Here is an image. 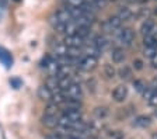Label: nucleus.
<instances>
[{"label":"nucleus","mask_w":157,"mask_h":139,"mask_svg":"<svg viewBox=\"0 0 157 139\" xmlns=\"http://www.w3.org/2000/svg\"><path fill=\"white\" fill-rule=\"evenodd\" d=\"M97 65H98V58L87 56V55H86L84 58H82L80 62H78V68H80L82 70H84V72H90V70L95 69Z\"/></svg>","instance_id":"obj_1"},{"label":"nucleus","mask_w":157,"mask_h":139,"mask_svg":"<svg viewBox=\"0 0 157 139\" xmlns=\"http://www.w3.org/2000/svg\"><path fill=\"white\" fill-rule=\"evenodd\" d=\"M118 40L121 41L125 46H131L135 40V33L132 28H124L118 34Z\"/></svg>","instance_id":"obj_2"},{"label":"nucleus","mask_w":157,"mask_h":139,"mask_svg":"<svg viewBox=\"0 0 157 139\" xmlns=\"http://www.w3.org/2000/svg\"><path fill=\"white\" fill-rule=\"evenodd\" d=\"M63 44H65L67 48H83L86 42L82 37H78L77 34H73V35H66Z\"/></svg>","instance_id":"obj_3"},{"label":"nucleus","mask_w":157,"mask_h":139,"mask_svg":"<svg viewBox=\"0 0 157 139\" xmlns=\"http://www.w3.org/2000/svg\"><path fill=\"white\" fill-rule=\"evenodd\" d=\"M65 96L66 98H73V100H80L83 96V91H82V86L78 84V83H75L73 82L70 84L67 90L65 91Z\"/></svg>","instance_id":"obj_4"},{"label":"nucleus","mask_w":157,"mask_h":139,"mask_svg":"<svg viewBox=\"0 0 157 139\" xmlns=\"http://www.w3.org/2000/svg\"><path fill=\"white\" fill-rule=\"evenodd\" d=\"M128 97V87L125 84H119L112 91V100L115 103H124L125 98Z\"/></svg>","instance_id":"obj_5"},{"label":"nucleus","mask_w":157,"mask_h":139,"mask_svg":"<svg viewBox=\"0 0 157 139\" xmlns=\"http://www.w3.org/2000/svg\"><path fill=\"white\" fill-rule=\"evenodd\" d=\"M121 25H122V20L118 16L109 17V18L107 20V23H104V28H105V30H108V33H109V31L119 30V28H121Z\"/></svg>","instance_id":"obj_6"},{"label":"nucleus","mask_w":157,"mask_h":139,"mask_svg":"<svg viewBox=\"0 0 157 139\" xmlns=\"http://www.w3.org/2000/svg\"><path fill=\"white\" fill-rule=\"evenodd\" d=\"M38 97L42 101H46V103H51L53 98V91L51 89H48V87L44 84V86H41L38 89Z\"/></svg>","instance_id":"obj_7"},{"label":"nucleus","mask_w":157,"mask_h":139,"mask_svg":"<svg viewBox=\"0 0 157 139\" xmlns=\"http://www.w3.org/2000/svg\"><path fill=\"white\" fill-rule=\"evenodd\" d=\"M0 62L3 63L7 69L11 68V65H13V56H11V53L7 49H3V48H0Z\"/></svg>","instance_id":"obj_8"},{"label":"nucleus","mask_w":157,"mask_h":139,"mask_svg":"<svg viewBox=\"0 0 157 139\" xmlns=\"http://www.w3.org/2000/svg\"><path fill=\"white\" fill-rule=\"evenodd\" d=\"M42 124L46 126V128H58L59 126V117L55 115H44L42 117Z\"/></svg>","instance_id":"obj_9"},{"label":"nucleus","mask_w":157,"mask_h":139,"mask_svg":"<svg viewBox=\"0 0 157 139\" xmlns=\"http://www.w3.org/2000/svg\"><path fill=\"white\" fill-rule=\"evenodd\" d=\"M83 53H86L87 56H95L98 58V55L101 53V51L98 49L97 46L94 45V44H84V46H83Z\"/></svg>","instance_id":"obj_10"},{"label":"nucleus","mask_w":157,"mask_h":139,"mask_svg":"<svg viewBox=\"0 0 157 139\" xmlns=\"http://www.w3.org/2000/svg\"><path fill=\"white\" fill-rule=\"evenodd\" d=\"M150 124H151V118L149 115H139L133 121V125L139 126V128H147Z\"/></svg>","instance_id":"obj_11"},{"label":"nucleus","mask_w":157,"mask_h":139,"mask_svg":"<svg viewBox=\"0 0 157 139\" xmlns=\"http://www.w3.org/2000/svg\"><path fill=\"white\" fill-rule=\"evenodd\" d=\"M111 58L114 63H122L125 60V51L122 48H114L111 53Z\"/></svg>","instance_id":"obj_12"},{"label":"nucleus","mask_w":157,"mask_h":139,"mask_svg":"<svg viewBox=\"0 0 157 139\" xmlns=\"http://www.w3.org/2000/svg\"><path fill=\"white\" fill-rule=\"evenodd\" d=\"M153 28H154L153 20H150V18H146V20L143 21V24H142V27H140V31H142V34H143V37H146V35H150V34H153Z\"/></svg>","instance_id":"obj_13"},{"label":"nucleus","mask_w":157,"mask_h":139,"mask_svg":"<svg viewBox=\"0 0 157 139\" xmlns=\"http://www.w3.org/2000/svg\"><path fill=\"white\" fill-rule=\"evenodd\" d=\"M56 16H58V18L60 21H62V23H65V24H69V23H72V21H75L72 18V16H70V13H69L67 11V9H60V10L58 11V13H56Z\"/></svg>","instance_id":"obj_14"},{"label":"nucleus","mask_w":157,"mask_h":139,"mask_svg":"<svg viewBox=\"0 0 157 139\" xmlns=\"http://www.w3.org/2000/svg\"><path fill=\"white\" fill-rule=\"evenodd\" d=\"M45 86L48 87V89H51L53 93H59L60 90H59V79L56 76H49L48 80H46Z\"/></svg>","instance_id":"obj_15"},{"label":"nucleus","mask_w":157,"mask_h":139,"mask_svg":"<svg viewBox=\"0 0 157 139\" xmlns=\"http://www.w3.org/2000/svg\"><path fill=\"white\" fill-rule=\"evenodd\" d=\"M117 16L119 17L122 21H128V20H131V18H132L133 13H132V10L129 9V7L124 6V7H121V9H119V11H118Z\"/></svg>","instance_id":"obj_16"},{"label":"nucleus","mask_w":157,"mask_h":139,"mask_svg":"<svg viewBox=\"0 0 157 139\" xmlns=\"http://www.w3.org/2000/svg\"><path fill=\"white\" fill-rule=\"evenodd\" d=\"M108 114H109V110H108L107 107H104V106L95 107L94 108V117L97 119H105L108 117Z\"/></svg>","instance_id":"obj_17"},{"label":"nucleus","mask_w":157,"mask_h":139,"mask_svg":"<svg viewBox=\"0 0 157 139\" xmlns=\"http://www.w3.org/2000/svg\"><path fill=\"white\" fill-rule=\"evenodd\" d=\"M59 79V90L62 93H65L66 90L70 87V84L73 83V80H72V77L70 76H67V77H58Z\"/></svg>","instance_id":"obj_18"},{"label":"nucleus","mask_w":157,"mask_h":139,"mask_svg":"<svg viewBox=\"0 0 157 139\" xmlns=\"http://www.w3.org/2000/svg\"><path fill=\"white\" fill-rule=\"evenodd\" d=\"M118 75H119V77H121V79L128 80V79H131V76H132V69L129 66H126V65H124V66L119 68Z\"/></svg>","instance_id":"obj_19"},{"label":"nucleus","mask_w":157,"mask_h":139,"mask_svg":"<svg viewBox=\"0 0 157 139\" xmlns=\"http://www.w3.org/2000/svg\"><path fill=\"white\" fill-rule=\"evenodd\" d=\"M58 113H59V106H56V104H53V103H48L44 115H55V117H58Z\"/></svg>","instance_id":"obj_20"},{"label":"nucleus","mask_w":157,"mask_h":139,"mask_svg":"<svg viewBox=\"0 0 157 139\" xmlns=\"http://www.w3.org/2000/svg\"><path fill=\"white\" fill-rule=\"evenodd\" d=\"M143 44H144V46H156L157 48V38L153 34L146 35V37H143Z\"/></svg>","instance_id":"obj_21"},{"label":"nucleus","mask_w":157,"mask_h":139,"mask_svg":"<svg viewBox=\"0 0 157 139\" xmlns=\"http://www.w3.org/2000/svg\"><path fill=\"white\" fill-rule=\"evenodd\" d=\"M157 93V90L154 89V87H151V86H146V89L143 90V97H144V100H147V101H149V100L151 98V97L154 96V94H156Z\"/></svg>","instance_id":"obj_22"},{"label":"nucleus","mask_w":157,"mask_h":139,"mask_svg":"<svg viewBox=\"0 0 157 139\" xmlns=\"http://www.w3.org/2000/svg\"><path fill=\"white\" fill-rule=\"evenodd\" d=\"M104 73H105V76L108 77V79H112V77L115 76V69H114V66H112L111 63H107L104 66Z\"/></svg>","instance_id":"obj_23"},{"label":"nucleus","mask_w":157,"mask_h":139,"mask_svg":"<svg viewBox=\"0 0 157 139\" xmlns=\"http://www.w3.org/2000/svg\"><path fill=\"white\" fill-rule=\"evenodd\" d=\"M156 53H157V48H156V46H144L143 55L146 58H150V59H151Z\"/></svg>","instance_id":"obj_24"},{"label":"nucleus","mask_w":157,"mask_h":139,"mask_svg":"<svg viewBox=\"0 0 157 139\" xmlns=\"http://www.w3.org/2000/svg\"><path fill=\"white\" fill-rule=\"evenodd\" d=\"M76 34H77L78 37H82L83 40H86V38L90 35V28H87V27H78Z\"/></svg>","instance_id":"obj_25"},{"label":"nucleus","mask_w":157,"mask_h":139,"mask_svg":"<svg viewBox=\"0 0 157 139\" xmlns=\"http://www.w3.org/2000/svg\"><path fill=\"white\" fill-rule=\"evenodd\" d=\"M133 89L136 90V91H139V93H143V90L146 89V84H144L142 80H133Z\"/></svg>","instance_id":"obj_26"},{"label":"nucleus","mask_w":157,"mask_h":139,"mask_svg":"<svg viewBox=\"0 0 157 139\" xmlns=\"http://www.w3.org/2000/svg\"><path fill=\"white\" fill-rule=\"evenodd\" d=\"M65 2L70 7H82L86 3V0H65Z\"/></svg>","instance_id":"obj_27"},{"label":"nucleus","mask_w":157,"mask_h":139,"mask_svg":"<svg viewBox=\"0 0 157 139\" xmlns=\"http://www.w3.org/2000/svg\"><path fill=\"white\" fill-rule=\"evenodd\" d=\"M93 4H94L95 9H104L108 4V0H90Z\"/></svg>","instance_id":"obj_28"},{"label":"nucleus","mask_w":157,"mask_h":139,"mask_svg":"<svg viewBox=\"0 0 157 139\" xmlns=\"http://www.w3.org/2000/svg\"><path fill=\"white\" fill-rule=\"evenodd\" d=\"M108 135H109V138L111 139H124L125 138L124 132H122V131H118V129L117 131H111Z\"/></svg>","instance_id":"obj_29"},{"label":"nucleus","mask_w":157,"mask_h":139,"mask_svg":"<svg viewBox=\"0 0 157 139\" xmlns=\"http://www.w3.org/2000/svg\"><path fill=\"white\" fill-rule=\"evenodd\" d=\"M10 84H11V87H14V89H20V87L23 86V82L20 79H17V77H13V79H10Z\"/></svg>","instance_id":"obj_30"},{"label":"nucleus","mask_w":157,"mask_h":139,"mask_svg":"<svg viewBox=\"0 0 157 139\" xmlns=\"http://www.w3.org/2000/svg\"><path fill=\"white\" fill-rule=\"evenodd\" d=\"M132 66H133L135 70H142L143 69V62H142L140 59H135L133 62H132Z\"/></svg>","instance_id":"obj_31"},{"label":"nucleus","mask_w":157,"mask_h":139,"mask_svg":"<svg viewBox=\"0 0 157 139\" xmlns=\"http://www.w3.org/2000/svg\"><path fill=\"white\" fill-rule=\"evenodd\" d=\"M149 104H150L151 107H154V108H157V93L154 94L153 97H151L150 100H149Z\"/></svg>","instance_id":"obj_32"},{"label":"nucleus","mask_w":157,"mask_h":139,"mask_svg":"<svg viewBox=\"0 0 157 139\" xmlns=\"http://www.w3.org/2000/svg\"><path fill=\"white\" fill-rule=\"evenodd\" d=\"M45 139H62V136L60 135H48V136H45Z\"/></svg>","instance_id":"obj_33"},{"label":"nucleus","mask_w":157,"mask_h":139,"mask_svg":"<svg viewBox=\"0 0 157 139\" xmlns=\"http://www.w3.org/2000/svg\"><path fill=\"white\" fill-rule=\"evenodd\" d=\"M151 65H153L154 68H157V53L154 55L153 58H151Z\"/></svg>","instance_id":"obj_34"},{"label":"nucleus","mask_w":157,"mask_h":139,"mask_svg":"<svg viewBox=\"0 0 157 139\" xmlns=\"http://www.w3.org/2000/svg\"><path fill=\"white\" fill-rule=\"evenodd\" d=\"M137 2H139V3H147L149 0H137Z\"/></svg>","instance_id":"obj_35"},{"label":"nucleus","mask_w":157,"mask_h":139,"mask_svg":"<svg viewBox=\"0 0 157 139\" xmlns=\"http://www.w3.org/2000/svg\"><path fill=\"white\" fill-rule=\"evenodd\" d=\"M151 139H157V133H153V135H151Z\"/></svg>","instance_id":"obj_36"},{"label":"nucleus","mask_w":157,"mask_h":139,"mask_svg":"<svg viewBox=\"0 0 157 139\" xmlns=\"http://www.w3.org/2000/svg\"><path fill=\"white\" fill-rule=\"evenodd\" d=\"M108 2H115V0H108Z\"/></svg>","instance_id":"obj_37"},{"label":"nucleus","mask_w":157,"mask_h":139,"mask_svg":"<svg viewBox=\"0 0 157 139\" xmlns=\"http://www.w3.org/2000/svg\"><path fill=\"white\" fill-rule=\"evenodd\" d=\"M156 117H157V108H156Z\"/></svg>","instance_id":"obj_38"},{"label":"nucleus","mask_w":157,"mask_h":139,"mask_svg":"<svg viewBox=\"0 0 157 139\" xmlns=\"http://www.w3.org/2000/svg\"><path fill=\"white\" fill-rule=\"evenodd\" d=\"M14 2H20V0H14Z\"/></svg>","instance_id":"obj_39"},{"label":"nucleus","mask_w":157,"mask_h":139,"mask_svg":"<svg viewBox=\"0 0 157 139\" xmlns=\"http://www.w3.org/2000/svg\"><path fill=\"white\" fill-rule=\"evenodd\" d=\"M0 18H2V13H0Z\"/></svg>","instance_id":"obj_40"}]
</instances>
